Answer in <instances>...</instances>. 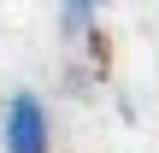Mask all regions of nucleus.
Returning a JSON list of instances; mask_svg holds the SVG:
<instances>
[{
  "mask_svg": "<svg viewBox=\"0 0 159 153\" xmlns=\"http://www.w3.org/2000/svg\"><path fill=\"white\" fill-rule=\"evenodd\" d=\"M100 6H106V0H65V24H71V29H83Z\"/></svg>",
  "mask_w": 159,
  "mask_h": 153,
  "instance_id": "2",
  "label": "nucleus"
},
{
  "mask_svg": "<svg viewBox=\"0 0 159 153\" xmlns=\"http://www.w3.org/2000/svg\"><path fill=\"white\" fill-rule=\"evenodd\" d=\"M0 153H53V124H47V106L24 88L6 100L0 112Z\"/></svg>",
  "mask_w": 159,
  "mask_h": 153,
  "instance_id": "1",
  "label": "nucleus"
}]
</instances>
